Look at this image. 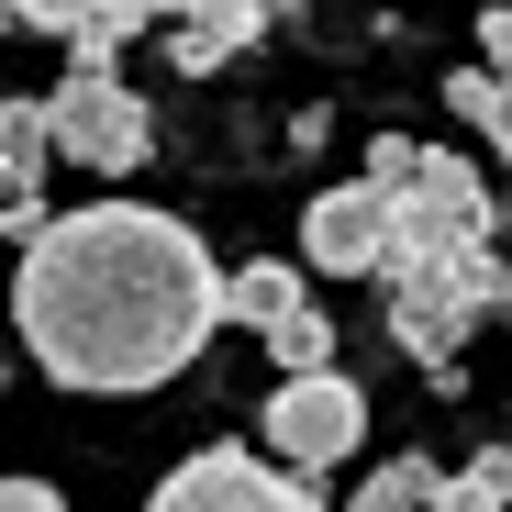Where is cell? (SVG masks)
I'll return each mask as SVG.
<instances>
[{
  "label": "cell",
  "mask_w": 512,
  "mask_h": 512,
  "mask_svg": "<svg viewBox=\"0 0 512 512\" xmlns=\"http://www.w3.org/2000/svg\"><path fill=\"white\" fill-rule=\"evenodd\" d=\"M234 268L156 201H78L23 245L12 323L56 390H167L234 323Z\"/></svg>",
  "instance_id": "1"
},
{
  "label": "cell",
  "mask_w": 512,
  "mask_h": 512,
  "mask_svg": "<svg viewBox=\"0 0 512 512\" xmlns=\"http://www.w3.org/2000/svg\"><path fill=\"white\" fill-rule=\"evenodd\" d=\"M401 201V234H390V279H446L468 245H490L501 234V190L479 179L468 156H446V145H423V167L390 190Z\"/></svg>",
  "instance_id": "2"
},
{
  "label": "cell",
  "mask_w": 512,
  "mask_h": 512,
  "mask_svg": "<svg viewBox=\"0 0 512 512\" xmlns=\"http://www.w3.org/2000/svg\"><path fill=\"white\" fill-rule=\"evenodd\" d=\"M45 112H56V156L90 167V179H134V167L156 156V112L112 67H67V90H45Z\"/></svg>",
  "instance_id": "3"
},
{
  "label": "cell",
  "mask_w": 512,
  "mask_h": 512,
  "mask_svg": "<svg viewBox=\"0 0 512 512\" xmlns=\"http://www.w3.org/2000/svg\"><path fill=\"white\" fill-rule=\"evenodd\" d=\"M145 512H334L301 468L279 457H245V446H190L179 468H167L145 490Z\"/></svg>",
  "instance_id": "4"
},
{
  "label": "cell",
  "mask_w": 512,
  "mask_h": 512,
  "mask_svg": "<svg viewBox=\"0 0 512 512\" xmlns=\"http://www.w3.org/2000/svg\"><path fill=\"white\" fill-rule=\"evenodd\" d=\"M268 457L279 468H301V479H323L334 457H357L368 446V390L346 379V368H301V379H279L268 390Z\"/></svg>",
  "instance_id": "5"
},
{
  "label": "cell",
  "mask_w": 512,
  "mask_h": 512,
  "mask_svg": "<svg viewBox=\"0 0 512 512\" xmlns=\"http://www.w3.org/2000/svg\"><path fill=\"white\" fill-rule=\"evenodd\" d=\"M390 234H401V201H390L379 179L312 190V212H301V268H312V279H390Z\"/></svg>",
  "instance_id": "6"
},
{
  "label": "cell",
  "mask_w": 512,
  "mask_h": 512,
  "mask_svg": "<svg viewBox=\"0 0 512 512\" xmlns=\"http://www.w3.org/2000/svg\"><path fill=\"white\" fill-rule=\"evenodd\" d=\"M479 312L446 290V279H390V334H401V357H423V379L435 390H457L468 368H457V334H468Z\"/></svg>",
  "instance_id": "7"
},
{
  "label": "cell",
  "mask_w": 512,
  "mask_h": 512,
  "mask_svg": "<svg viewBox=\"0 0 512 512\" xmlns=\"http://www.w3.org/2000/svg\"><path fill=\"white\" fill-rule=\"evenodd\" d=\"M279 0H190V23H167V56H179L190 78H212L223 56H245L256 34H268Z\"/></svg>",
  "instance_id": "8"
},
{
  "label": "cell",
  "mask_w": 512,
  "mask_h": 512,
  "mask_svg": "<svg viewBox=\"0 0 512 512\" xmlns=\"http://www.w3.org/2000/svg\"><path fill=\"white\" fill-rule=\"evenodd\" d=\"M223 301H234V323H245V334H279V323L312 301V268H290V256H245Z\"/></svg>",
  "instance_id": "9"
},
{
  "label": "cell",
  "mask_w": 512,
  "mask_h": 512,
  "mask_svg": "<svg viewBox=\"0 0 512 512\" xmlns=\"http://www.w3.org/2000/svg\"><path fill=\"white\" fill-rule=\"evenodd\" d=\"M45 167H56V112H45V90H34V101H0V179H12V190H45Z\"/></svg>",
  "instance_id": "10"
},
{
  "label": "cell",
  "mask_w": 512,
  "mask_h": 512,
  "mask_svg": "<svg viewBox=\"0 0 512 512\" xmlns=\"http://www.w3.org/2000/svg\"><path fill=\"white\" fill-rule=\"evenodd\" d=\"M435 501H446V468L435 457H390V468H368L346 490V512H435Z\"/></svg>",
  "instance_id": "11"
},
{
  "label": "cell",
  "mask_w": 512,
  "mask_h": 512,
  "mask_svg": "<svg viewBox=\"0 0 512 512\" xmlns=\"http://www.w3.org/2000/svg\"><path fill=\"white\" fill-rule=\"evenodd\" d=\"M446 101H457V112L512 156V78H501V67H457V78H446Z\"/></svg>",
  "instance_id": "12"
},
{
  "label": "cell",
  "mask_w": 512,
  "mask_h": 512,
  "mask_svg": "<svg viewBox=\"0 0 512 512\" xmlns=\"http://www.w3.org/2000/svg\"><path fill=\"white\" fill-rule=\"evenodd\" d=\"M435 512H512V446H490V457L446 468V501H435Z\"/></svg>",
  "instance_id": "13"
},
{
  "label": "cell",
  "mask_w": 512,
  "mask_h": 512,
  "mask_svg": "<svg viewBox=\"0 0 512 512\" xmlns=\"http://www.w3.org/2000/svg\"><path fill=\"white\" fill-rule=\"evenodd\" d=\"M446 290H457L468 312H501V301H512V256H501V245H468L457 268H446Z\"/></svg>",
  "instance_id": "14"
},
{
  "label": "cell",
  "mask_w": 512,
  "mask_h": 512,
  "mask_svg": "<svg viewBox=\"0 0 512 512\" xmlns=\"http://www.w3.org/2000/svg\"><path fill=\"white\" fill-rule=\"evenodd\" d=\"M268 357H279V368H290V379H301V368H334V323H323V312H312V301H301V312H290V323H279V334H268Z\"/></svg>",
  "instance_id": "15"
},
{
  "label": "cell",
  "mask_w": 512,
  "mask_h": 512,
  "mask_svg": "<svg viewBox=\"0 0 512 512\" xmlns=\"http://www.w3.org/2000/svg\"><path fill=\"white\" fill-rule=\"evenodd\" d=\"M0 12H12L23 34H56V45H67L78 23H90V12H101V0H0Z\"/></svg>",
  "instance_id": "16"
},
{
  "label": "cell",
  "mask_w": 512,
  "mask_h": 512,
  "mask_svg": "<svg viewBox=\"0 0 512 512\" xmlns=\"http://www.w3.org/2000/svg\"><path fill=\"white\" fill-rule=\"evenodd\" d=\"M412 167H423V145H412V134H379V145H368V179H379V190H401Z\"/></svg>",
  "instance_id": "17"
},
{
  "label": "cell",
  "mask_w": 512,
  "mask_h": 512,
  "mask_svg": "<svg viewBox=\"0 0 512 512\" xmlns=\"http://www.w3.org/2000/svg\"><path fill=\"white\" fill-rule=\"evenodd\" d=\"M479 67L512 78V0H490V12H479Z\"/></svg>",
  "instance_id": "18"
},
{
  "label": "cell",
  "mask_w": 512,
  "mask_h": 512,
  "mask_svg": "<svg viewBox=\"0 0 512 512\" xmlns=\"http://www.w3.org/2000/svg\"><path fill=\"white\" fill-rule=\"evenodd\" d=\"M0 512H78V501H56L45 479H12V490H0Z\"/></svg>",
  "instance_id": "19"
},
{
  "label": "cell",
  "mask_w": 512,
  "mask_h": 512,
  "mask_svg": "<svg viewBox=\"0 0 512 512\" xmlns=\"http://www.w3.org/2000/svg\"><path fill=\"white\" fill-rule=\"evenodd\" d=\"M156 23H190V0H156Z\"/></svg>",
  "instance_id": "20"
},
{
  "label": "cell",
  "mask_w": 512,
  "mask_h": 512,
  "mask_svg": "<svg viewBox=\"0 0 512 512\" xmlns=\"http://www.w3.org/2000/svg\"><path fill=\"white\" fill-rule=\"evenodd\" d=\"M501 234H512V190H501Z\"/></svg>",
  "instance_id": "21"
},
{
  "label": "cell",
  "mask_w": 512,
  "mask_h": 512,
  "mask_svg": "<svg viewBox=\"0 0 512 512\" xmlns=\"http://www.w3.org/2000/svg\"><path fill=\"white\" fill-rule=\"evenodd\" d=\"M279 12H290V0H279Z\"/></svg>",
  "instance_id": "22"
}]
</instances>
